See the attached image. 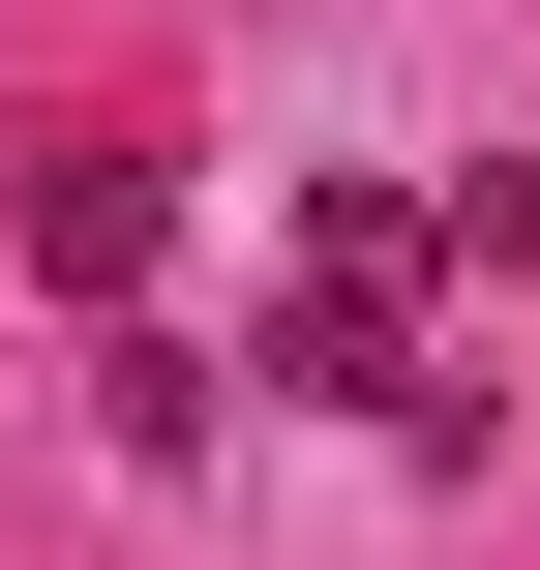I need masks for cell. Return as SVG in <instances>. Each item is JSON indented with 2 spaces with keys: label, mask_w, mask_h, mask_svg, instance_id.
<instances>
[{
  "label": "cell",
  "mask_w": 540,
  "mask_h": 570,
  "mask_svg": "<svg viewBox=\"0 0 540 570\" xmlns=\"http://www.w3.org/2000/svg\"><path fill=\"white\" fill-rule=\"evenodd\" d=\"M271 391H361V421H481V391L421 361V210H391V180H331V210L271 240Z\"/></svg>",
  "instance_id": "cell-1"
},
{
  "label": "cell",
  "mask_w": 540,
  "mask_h": 570,
  "mask_svg": "<svg viewBox=\"0 0 540 570\" xmlns=\"http://www.w3.org/2000/svg\"><path fill=\"white\" fill-rule=\"evenodd\" d=\"M30 271L60 301H150L180 271V150H30Z\"/></svg>",
  "instance_id": "cell-2"
}]
</instances>
